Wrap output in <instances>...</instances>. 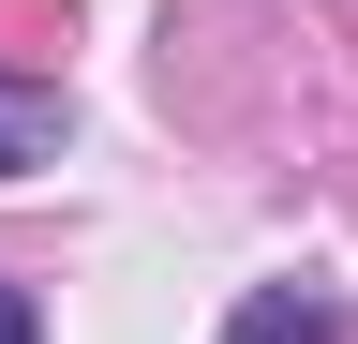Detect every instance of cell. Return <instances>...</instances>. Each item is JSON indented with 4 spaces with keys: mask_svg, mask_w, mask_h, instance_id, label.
<instances>
[{
    "mask_svg": "<svg viewBox=\"0 0 358 344\" xmlns=\"http://www.w3.org/2000/svg\"><path fill=\"white\" fill-rule=\"evenodd\" d=\"M45 150H60V90H30V75H0V180H30Z\"/></svg>",
    "mask_w": 358,
    "mask_h": 344,
    "instance_id": "cell-1",
    "label": "cell"
},
{
    "mask_svg": "<svg viewBox=\"0 0 358 344\" xmlns=\"http://www.w3.org/2000/svg\"><path fill=\"white\" fill-rule=\"evenodd\" d=\"M239 344H329V315H299V299H254V315H239Z\"/></svg>",
    "mask_w": 358,
    "mask_h": 344,
    "instance_id": "cell-2",
    "label": "cell"
},
{
    "mask_svg": "<svg viewBox=\"0 0 358 344\" xmlns=\"http://www.w3.org/2000/svg\"><path fill=\"white\" fill-rule=\"evenodd\" d=\"M0 344H45V329H30V299H15V284H0Z\"/></svg>",
    "mask_w": 358,
    "mask_h": 344,
    "instance_id": "cell-3",
    "label": "cell"
}]
</instances>
